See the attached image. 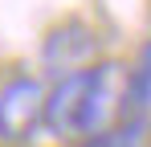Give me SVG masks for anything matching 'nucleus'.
Returning <instances> with one entry per match:
<instances>
[{"label": "nucleus", "mask_w": 151, "mask_h": 147, "mask_svg": "<svg viewBox=\"0 0 151 147\" xmlns=\"http://www.w3.org/2000/svg\"><path fill=\"white\" fill-rule=\"evenodd\" d=\"M123 94H127V66H119V61L90 66L86 106H82V135H78V139L114 131V127L123 122Z\"/></svg>", "instance_id": "1"}, {"label": "nucleus", "mask_w": 151, "mask_h": 147, "mask_svg": "<svg viewBox=\"0 0 151 147\" xmlns=\"http://www.w3.org/2000/svg\"><path fill=\"white\" fill-rule=\"evenodd\" d=\"M45 110V86L33 74H17L0 86V139L25 143L29 135L41 127Z\"/></svg>", "instance_id": "2"}, {"label": "nucleus", "mask_w": 151, "mask_h": 147, "mask_svg": "<svg viewBox=\"0 0 151 147\" xmlns=\"http://www.w3.org/2000/svg\"><path fill=\"white\" fill-rule=\"evenodd\" d=\"M86 82H90V66L61 74L45 90V110H41V127L53 139H78L82 135V106H86Z\"/></svg>", "instance_id": "3"}, {"label": "nucleus", "mask_w": 151, "mask_h": 147, "mask_svg": "<svg viewBox=\"0 0 151 147\" xmlns=\"http://www.w3.org/2000/svg\"><path fill=\"white\" fill-rule=\"evenodd\" d=\"M151 115V41L139 49L135 66L127 70V94H123V122H147Z\"/></svg>", "instance_id": "4"}]
</instances>
